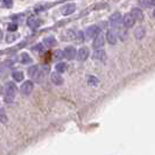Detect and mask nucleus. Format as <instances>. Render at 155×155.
Masks as SVG:
<instances>
[{
  "instance_id": "bb28decb",
  "label": "nucleus",
  "mask_w": 155,
  "mask_h": 155,
  "mask_svg": "<svg viewBox=\"0 0 155 155\" xmlns=\"http://www.w3.org/2000/svg\"><path fill=\"white\" fill-rule=\"evenodd\" d=\"M16 28H18V26H16L15 23H13V25H9V26H8V31H14Z\"/></svg>"
},
{
  "instance_id": "4be33fe9",
  "label": "nucleus",
  "mask_w": 155,
  "mask_h": 155,
  "mask_svg": "<svg viewBox=\"0 0 155 155\" xmlns=\"http://www.w3.org/2000/svg\"><path fill=\"white\" fill-rule=\"evenodd\" d=\"M2 2L7 8H11L13 6V0H2Z\"/></svg>"
},
{
  "instance_id": "cd10ccee",
  "label": "nucleus",
  "mask_w": 155,
  "mask_h": 155,
  "mask_svg": "<svg viewBox=\"0 0 155 155\" xmlns=\"http://www.w3.org/2000/svg\"><path fill=\"white\" fill-rule=\"evenodd\" d=\"M0 121H2V123H6V121H7L5 113H0Z\"/></svg>"
},
{
  "instance_id": "c85d7f7f",
  "label": "nucleus",
  "mask_w": 155,
  "mask_h": 155,
  "mask_svg": "<svg viewBox=\"0 0 155 155\" xmlns=\"http://www.w3.org/2000/svg\"><path fill=\"white\" fill-rule=\"evenodd\" d=\"M153 15H154V18H155V9H154V13H153Z\"/></svg>"
},
{
  "instance_id": "20e7f679",
  "label": "nucleus",
  "mask_w": 155,
  "mask_h": 155,
  "mask_svg": "<svg viewBox=\"0 0 155 155\" xmlns=\"http://www.w3.org/2000/svg\"><path fill=\"white\" fill-rule=\"evenodd\" d=\"M33 89H34V83L31 81H26V82H23L20 87V92L22 93L23 96H29L33 92Z\"/></svg>"
},
{
  "instance_id": "f8f14e48",
  "label": "nucleus",
  "mask_w": 155,
  "mask_h": 155,
  "mask_svg": "<svg viewBox=\"0 0 155 155\" xmlns=\"http://www.w3.org/2000/svg\"><path fill=\"white\" fill-rule=\"evenodd\" d=\"M93 60H97V61H105L106 60V53L103 50V49H98V50H96L92 55Z\"/></svg>"
},
{
  "instance_id": "9d476101",
  "label": "nucleus",
  "mask_w": 155,
  "mask_h": 155,
  "mask_svg": "<svg viewBox=\"0 0 155 155\" xmlns=\"http://www.w3.org/2000/svg\"><path fill=\"white\" fill-rule=\"evenodd\" d=\"M104 43H105V38H104L101 34H99V35L94 39V41H93L92 47L96 49V50H98L99 48H101V47L104 46Z\"/></svg>"
},
{
  "instance_id": "2eb2a0df",
  "label": "nucleus",
  "mask_w": 155,
  "mask_h": 155,
  "mask_svg": "<svg viewBox=\"0 0 155 155\" xmlns=\"http://www.w3.org/2000/svg\"><path fill=\"white\" fill-rule=\"evenodd\" d=\"M131 14H132L133 18H134L135 20H139V21H141L142 18H143V14H142L141 9H139V8H133L132 12H131Z\"/></svg>"
},
{
  "instance_id": "393cba45",
  "label": "nucleus",
  "mask_w": 155,
  "mask_h": 155,
  "mask_svg": "<svg viewBox=\"0 0 155 155\" xmlns=\"http://www.w3.org/2000/svg\"><path fill=\"white\" fill-rule=\"evenodd\" d=\"M76 39H78V41H81V42H82V41H84V35H83V33H82V31H78Z\"/></svg>"
},
{
  "instance_id": "412c9836",
  "label": "nucleus",
  "mask_w": 155,
  "mask_h": 155,
  "mask_svg": "<svg viewBox=\"0 0 155 155\" xmlns=\"http://www.w3.org/2000/svg\"><path fill=\"white\" fill-rule=\"evenodd\" d=\"M143 35H145V29L143 28H139L138 31H135V38L137 39H141Z\"/></svg>"
},
{
  "instance_id": "39448f33",
  "label": "nucleus",
  "mask_w": 155,
  "mask_h": 155,
  "mask_svg": "<svg viewBox=\"0 0 155 155\" xmlns=\"http://www.w3.org/2000/svg\"><path fill=\"white\" fill-rule=\"evenodd\" d=\"M135 19L133 18V15L131 13H127V14H125L124 18H123V25H124V27L126 28H131L134 26V23H135Z\"/></svg>"
},
{
  "instance_id": "9b49d317",
  "label": "nucleus",
  "mask_w": 155,
  "mask_h": 155,
  "mask_svg": "<svg viewBox=\"0 0 155 155\" xmlns=\"http://www.w3.org/2000/svg\"><path fill=\"white\" fill-rule=\"evenodd\" d=\"M27 25L31 29H36L38 27H40L42 25V21L40 19H38V18H29L28 21H27Z\"/></svg>"
},
{
  "instance_id": "f3484780",
  "label": "nucleus",
  "mask_w": 155,
  "mask_h": 155,
  "mask_svg": "<svg viewBox=\"0 0 155 155\" xmlns=\"http://www.w3.org/2000/svg\"><path fill=\"white\" fill-rule=\"evenodd\" d=\"M39 70H40V67H38V65H31V68L28 69V76L31 78H34L35 76H36V74L39 72Z\"/></svg>"
},
{
  "instance_id": "4468645a",
  "label": "nucleus",
  "mask_w": 155,
  "mask_h": 155,
  "mask_svg": "<svg viewBox=\"0 0 155 155\" xmlns=\"http://www.w3.org/2000/svg\"><path fill=\"white\" fill-rule=\"evenodd\" d=\"M43 43H45L48 48H51V47L56 46L57 41L55 40L54 36H47V38H45V40H43Z\"/></svg>"
},
{
  "instance_id": "423d86ee",
  "label": "nucleus",
  "mask_w": 155,
  "mask_h": 155,
  "mask_svg": "<svg viewBox=\"0 0 155 155\" xmlns=\"http://www.w3.org/2000/svg\"><path fill=\"white\" fill-rule=\"evenodd\" d=\"M89 55H90V50H89V48H86V47H82L77 53L78 61H82V62H83V61H86V60H87V57H89Z\"/></svg>"
},
{
  "instance_id": "5701e85b",
  "label": "nucleus",
  "mask_w": 155,
  "mask_h": 155,
  "mask_svg": "<svg viewBox=\"0 0 155 155\" xmlns=\"http://www.w3.org/2000/svg\"><path fill=\"white\" fill-rule=\"evenodd\" d=\"M63 56H64V53L61 51V50H57V51L55 53V57H56V58H58V60H61Z\"/></svg>"
},
{
  "instance_id": "f257e3e1",
  "label": "nucleus",
  "mask_w": 155,
  "mask_h": 155,
  "mask_svg": "<svg viewBox=\"0 0 155 155\" xmlns=\"http://www.w3.org/2000/svg\"><path fill=\"white\" fill-rule=\"evenodd\" d=\"M18 92V87L14 83L12 82H8L7 84L5 85V101L6 103H12L14 101Z\"/></svg>"
},
{
  "instance_id": "dca6fc26",
  "label": "nucleus",
  "mask_w": 155,
  "mask_h": 155,
  "mask_svg": "<svg viewBox=\"0 0 155 155\" xmlns=\"http://www.w3.org/2000/svg\"><path fill=\"white\" fill-rule=\"evenodd\" d=\"M20 62L22 63V64H29V63H31V56L27 53H21V55H20Z\"/></svg>"
},
{
  "instance_id": "7ed1b4c3",
  "label": "nucleus",
  "mask_w": 155,
  "mask_h": 155,
  "mask_svg": "<svg viewBox=\"0 0 155 155\" xmlns=\"http://www.w3.org/2000/svg\"><path fill=\"white\" fill-rule=\"evenodd\" d=\"M123 23V16L120 13H114L110 16V25L113 28H119Z\"/></svg>"
},
{
  "instance_id": "c756f323",
  "label": "nucleus",
  "mask_w": 155,
  "mask_h": 155,
  "mask_svg": "<svg viewBox=\"0 0 155 155\" xmlns=\"http://www.w3.org/2000/svg\"><path fill=\"white\" fill-rule=\"evenodd\" d=\"M0 38H1V31H0Z\"/></svg>"
},
{
  "instance_id": "6ab92c4d",
  "label": "nucleus",
  "mask_w": 155,
  "mask_h": 155,
  "mask_svg": "<svg viewBox=\"0 0 155 155\" xmlns=\"http://www.w3.org/2000/svg\"><path fill=\"white\" fill-rule=\"evenodd\" d=\"M12 77H13V79L15 81V82H21V81H23V72L22 71H14L13 74H12Z\"/></svg>"
},
{
  "instance_id": "b1692460",
  "label": "nucleus",
  "mask_w": 155,
  "mask_h": 155,
  "mask_svg": "<svg viewBox=\"0 0 155 155\" xmlns=\"http://www.w3.org/2000/svg\"><path fill=\"white\" fill-rule=\"evenodd\" d=\"M15 38H16V36L14 35V34H12V35H11V34H8L6 39H7V42H8V43H11V42H13V41L15 40Z\"/></svg>"
},
{
  "instance_id": "6e6552de",
  "label": "nucleus",
  "mask_w": 155,
  "mask_h": 155,
  "mask_svg": "<svg viewBox=\"0 0 155 155\" xmlns=\"http://www.w3.org/2000/svg\"><path fill=\"white\" fill-rule=\"evenodd\" d=\"M75 11H76V5L72 4V2H71V4H67V5L63 6V8L61 9L63 15H70V14H72Z\"/></svg>"
},
{
  "instance_id": "f03ea898",
  "label": "nucleus",
  "mask_w": 155,
  "mask_h": 155,
  "mask_svg": "<svg viewBox=\"0 0 155 155\" xmlns=\"http://www.w3.org/2000/svg\"><path fill=\"white\" fill-rule=\"evenodd\" d=\"M99 34H101V28L98 26H96V25L87 27L85 29V33H84L86 39H96Z\"/></svg>"
},
{
  "instance_id": "a878e982",
  "label": "nucleus",
  "mask_w": 155,
  "mask_h": 155,
  "mask_svg": "<svg viewBox=\"0 0 155 155\" xmlns=\"http://www.w3.org/2000/svg\"><path fill=\"white\" fill-rule=\"evenodd\" d=\"M34 50H35V51H40V53H42V51H43V47H42V45H38V46L34 47Z\"/></svg>"
},
{
  "instance_id": "aec40b11",
  "label": "nucleus",
  "mask_w": 155,
  "mask_h": 155,
  "mask_svg": "<svg viewBox=\"0 0 155 155\" xmlns=\"http://www.w3.org/2000/svg\"><path fill=\"white\" fill-rule=\"evenodd\" d=\"M55 68H56V71H57L58 74H62L64 71H67V64L64 62H58L56 64Z\"/></svg>"
},
{
  "instance_id": "0eeeda50",
  "label": "nucleus",
  "mask_w": 155,
  "mask_h": 155,
  "mask_svg": "<svg viewBox=\"0 0 155 155\" xmlns=\"http://www.w3.org/2000/svg\"><path fill=\"white\" fill-rule=\"evenodd\" d=\"M64 57L65 58H68V60H74L75 57H76V55H77V51H76V49L74 48V47H67L65 49H64Z\"/></svg>"
},
{
  "instance_id": "a211bd4d",
  "label": "nucleus",
  "mask_w": 155,
  "mask_h": 155,
  "mask_svg": "<svg viewBox=\"0 0 155 155\" xmlns=\"http://www.w3.org/2000/svg\"><path fill=\"white\" fill-rule=\"evenodd\" d=\"M87 84L90 86H97L99 84V79L96 77V76H87Z\"/></svg>"
},
{
  "instance_id": "1a4fd4ad",
  "label": "nucleus",
  "mask_w": 155,
  "mask_h": 155,
  "mask_svg": "<svg viewBox=\"0 0 155 155\" xmlns=\"http://www.w3.org/2000/svg\"><path fill=\"white\" fill-rule=\"evenodd\" d=\"M50 79H51V82L54 83L55 85H62L63 82H64V79H63V77L61 76V74H58L57 71H56V72H53V74L50 75Z\"/></svg>"
},
{
  "instance_id": "ddd939ff",
  "label": "nucleus",
  "mask_w": 155,
  "mask_h": 155,
  "mask_svg": "<svg viewBox=\"0 0 155 155\" xmlns=\"http://www.w3.org/2000/svg\"><path fill=\"white\" fill-rule=\"evenodd\" d=\"M106 40H107V42H109L110 45H116L118 38H117V34L114 33V31H112V29L107 31V33H106Z\"/></svg>"
}]
</instances>
